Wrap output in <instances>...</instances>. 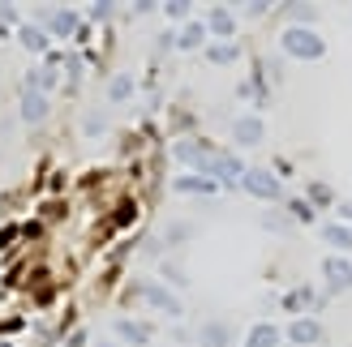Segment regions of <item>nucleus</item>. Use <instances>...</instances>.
I'll return each instance as SVG.
<instances>
[{"mask_svg":"<svg viewBox=\"0 0 352 347\" xmlns=\"http://www.w3.org/2000/svg\"><path fill=\"white\" fill-rule=\"evenodd\" d=\"M236 56H241L236 43H210V47H206V60H210V64H232Z\"/></svg>","mask_w":352,"mask_h":347,"instance_id":"20","label":"nucleus"},{"mask_svg":"<svg viewBox=\"0 0 352 347\" xmlns=\"http://www.w3.org/2000/svg\"><path fill=\"white\" fill-rule=\"evenodd\" d=\"M314 300H318V296H314L309 287H296V291H288V296H284V309H292L296 318H305L309 309H314Z\"/></svg>","mask_w":352,"mask_h":347,"instance_id":"19","label":"nucleus"},{"mask_svg":"<svg viewBox=\"0 0 352 347\" xmlns=\"http://www.w3.org/2000/svg\"><path fill=\"white\" fill-rule=\"evenodd\" d=\"M172 189H176V193H185V198H189V193H198V198H215L223 184H219L215 176H206V171H181V176L172 180Z\"/></svg>","mask_w":352,"mask_h":347,"instance_id":"7","label":"nucleus"},{"mask_svg":"<svg viewBox=\"0 0 352 347\" xmlns=\"http://www.w3.org/2000/svg\"><path fill=\"white\" fill-rule=\"evenodd\" d=\"M116 339L129 343V347H146V343H151V331H146V326H138V322H125V318H120V322H116Z\"/></svg>","mask_w":352,"mask_h":347,"instance_id":"18","label":"nucleus"},{"mask_svg":"<svg viewBox=\"0 0 352 347\" xmlns=\"http://www.w3.org/2000/svg\"><path fill=\"white\" fill-rule=\"evenodd\" d=\"M95 347H112V343H95Z\"/></svg>","mask_w":352,"mask_h":347,"instance_id":"31","label":"nucleus"},{"mask_svg":"<svg viewBox=\"0 0 352 347\" xmlns=\"http://www.w3.org/2000/svg\"><path fill=\"white\" fill-rule=\"evenodd\" d=\"M86 13H91V22H108V17L116 13V5H108V0H99V5H91Z\"/></svg>","mask_w":352,"mask_h":347,"instance_id":"26","label":"nucleus"},{"mask_svg":"<svg viewBox=\"0 0 352 347\" xmlns=\"http://www.w3.org/2000/svg\"><path fill=\"white\" fill-rule=\"evenodd\" d=\"M322 240H327L336 253H344V257L352 253V228H348V223H327V228H322Z\"/></svg>","mask_w":352,"mask_h":347,"instance_id":"17","label":"nucleus"},{"mask_svg":"<svg viewBox=\"0 0 352 347\" xmlns=\"http://www.w3.org/2000/svg\"><path fill=\"white\" fill-rule=\"evenodd\" d=\"M288 215H292L296 223H314V202H309V198H292V202H288Z\"/></svg>","mask_w":352,"mask_h":347,"instance_id":"22","label":"nucleus"},{"mask_svg":"<svg viewBox=\"0 0 352 347\" xmlns=\"http://www.w3.org/2000/svg\"><path fill=\"white\" fill-rule=\"evenodd\" d=\"M279 47H284V56H292V60H322L327 56L322 34L309 30V26H288L284 39H279Z\"/></svg>","mask_w":352,"mask_h":347,"instance_id":"1","label":"nucleus"},{"mask_svg":"<svg viewBox=\"0 0 352 347\" xmlns=\"http://www.w3.org/2000/svg\"><path fill=\"white\" fill-rule=\"evenodd\" d=\"M0 22H17V26H22V13H17V5H0Z\"/></svg>","mask_w":352,"mask_h":347,"instance_id":"27","label":"nucleus"},{"mask_svg":"<svg viewBox=\"0 0 352 347\" xmlns=\"http://www.w3.org/2000/svg\"><path fill=\"white\" fill-rule=\"evenodd\" d=\"M279 326L275 322H254L250 326V335H245V347H279Z\"/></svg>","mask_w":352,"mask_h":347,"instance_id":"16","label":"nucleus"},{"mask_svg":"<svg viewBox=\"0 0 352 347\" xmlns=\"http://www.w3.org/2000/svg\"><path fill=\"white\" fill-rule=\"evenodd\" d=\"M206 22H185L181 30H176V47H181V51H202L206 47Z\"/></svg>","mask_w":352,"mask_h":347,"instance_id":"15","label":"nucleus"},{"mask_svg":"<svg viewBox=\"0 0 352 347\" xmlns=\"http://www.w3.org/2000/svg\"><path fill=\"white\" fill-rule=\"evenodd\" d=\"M22 326H26V322H22V318H9V322H5V326H0V335H13V331H22Z\"/></svg>","mask_w":352,"mask_h":347,"instance_id":"29","label":"nucleus"},{"mask_svg":"<svg viewBox=\"0 0 352 347\" xmlns=\"http://www.w3.org/2000/svg\"><path fill=\"white\" fill-rule=\"evenodd\" d=\"M322 279L331 291H352V257H344V253L322 257Z\"/></svg>","mask_w":352,"mask_h":347,"instance_id":"6","label":"nucleus"},{"mask_svg":"<svg viewBox=\"0 0 352 347\" xmlns=\"http://www.w3.org/2000/svg\"><path fill=\"white\" fill-rule=\"evenodd\" d=\"M262 137H267V120L262 116H236L232 120V142L236 146H262Z\"/></svg>","mask_w":352,"mask_h":347,"instance_id":"9","label":"nucleus"},{"mask_svg":"<svg viewBox=\"0 0 352 347\" xmlns=\"http://www.w3.org/2000/svg\"><path fill=\"white\" fill-rule=\"evenodd\" d=\"M142 296H146L151 309H160V313H168V318H181V313H185L181 296H176L172 287H164L160 279H146V283H142Z\"/></svg>","mask_w":352,"mask_h":347,"instance_id":"4","label":"nucleus"},{"mask_svg":"<svg viewBox=\"0 0 352 347\" xmlns=\"http://www.w3.org/2000/svg\"><path fill=\"white\" fill-rule=\"evenodd\" d=\"M202 22H206L210 34H215V43H232V34H236V13H228L223 5H215V9L202 17Z\"/></svg>","mask_w":352,"mask_h":347,"instance_id":"11","label":"nucleus"},{"mask_svg":"<svg viewBox=\"0 0 352 347\" xmlns=\"http://www.w3.org/2000/svg\"><path fill=\"white\" fill-rule=\"evenodd\" d=\"M17 108H22V120H26V125H39V120L47 116V95L22 86V95H17Z\"/></svg>","mask_w":352,"mask_h":347,"instance_id":"12","label":"nucleus"},{"mask_svg":"<svg viewBox=\"0 0 352 347\" xmlns=\"http://www.w3.org/2000/svg\"><path fill=\"white\" fill-rule=\"evenodd\" d=\"M288 343H296V347H314L322 339V322L314 318V313H305V318H296V322H288Z\"/></svg>","mask_w":352,"mask_h":347,"instance_id":"10","label":"nucleus"},{"mask_svg":"<svg viewBox=\"0 0 352 347\" xmlns=\"http://www.w3.org/2000/svg\"><path fill=\"white\" fill-rule=\"evenodd\" d=\"M82 129H86V137H99V133H103V120H99V116H86Z\"/></svg>","mask_w":352,"mask_h":347,"instance_id":"28","label":"nucleus"},{"mask_svg":"<svg viewBox=\"0 0 352 347\" xmlns=\"http://www.w3.org/2000/svg\"><path fill=\"white\" fill-rule=\"evenodd\" d=\"M309 202L314 206H331V202H336V193H331L327 184H309Z\"/></svg>","mask_w":352,"mask_h":347,"instance_id":"25","label":"nucleus"},{"mask_svg":"<svg viewBox=\"0 0 352 347\" xmlns=\"http://www.w3.org/2000/svg\"><path fill=\"white\" fill-rule=\"evenodd\" d=\"M164 13L172 17V22H189V13H193V9L185 5V0H168V5H164Z\"/></svg>","mask_w":352,"mask_h":347,"instance_id":"24","label":"nucleus"},{"mask_svg":"<svg viewBox=\"0 0 352 347\" xmlns=\"http://www.w3.org/2000/svg\"><path fill=\"white\" fill-rule=\"evenodd\" d=\"M241 189L250 198H258V202H279V198H284V180H279L271 167H245Z\"/></svg>","mask_w":352,"mask_h":347,"instance_id":"2","label":"nucleus"},{"mask_svg":"<svg viewBox=\"0 0 352 347\" xmlns=\"http://www.w3.org/2000/svg\"><path fill=\"white\" fill-rule=\"evenodd\" d=\"M288 17H292V26H309L314 17H318V9L314 5H288Z\"/></svg>","mask_w":352,"mask_h":347,"instance_id":"23","label":"nucleus"},{"mask_svg":"<svg viewBox=\"0 0 352 347\" xmlns=\"http://www.w3.org/2000/svg\"><path fill=\"white\" fill-rule=\"evenodd\" d=\"M198 343L202 347H232V326L228 322H202L198 326Z\"/></svg>","mask_w":352,"mask_h":347,"instance_id":"14","label":"nucleus"},{"mask_svg":"<svg viewBox=\"0 0 352 347\" xmlns=\"http://www.w3.org/2000/svg\"><path fill=\"white\" fill-rule=\"evenodd\" d=\"M129 95H133V77H129V73H116L112 86H108V99H112V103H125Z\"/></svg>","mask_w":352,"mask_h":347,"instance_id":"21","label":"nucleus"},{"mask_svg":"<svg viewBox=\"0 0 352 347\" xmlns=\"http://www.w3.org/2000/svg\"><path fill=\"white\" fill-rule=\"evenodd\" d=\"M17 43H22L26 51H34V56H47V51H52V34L43 26H34V22H22V26H17Z\"/></svg>","mask_w":352,"mask_h":347,"instance_id":"13","label":"nucleus"},{"mask_svg":"<svg viewBox=\"0 0 352 347\" xmlns=\"http://www.w3.org/2000/svg\"><path fill=\"white\" fill-rule=\"evenodd\" d=\"M69 347H86V335H74V339H69Z\"/></svg>","mask_w":352,"mask_h":347,"instance_id":"30","label":"nucleus"},{"mask_svg":"<svg viewBox=\"0 0 352 347\" xmlns=\"http://www.w3.org/2000/svg\"><path fill=\"white\" fill-rule=\"evenodd\" d=\"M210 176H215L223 189H241V180H245V163L236 159V154H215V159H210Z\"/></svg>","mask_w":352,"mask_h":347,"instance_id":"8","label":"nucleus"},{"mask_svg":"<svg viewBox=\"0 0 352 347\" xmlns=\"http://www.w3.org/2000/svg\"><path fill=\"white\" fill-rule=\"evenodd\" d=\"M39 26L52 34V39H69V34H78L82 13H78V9H47V13L39 17Z\"/></svg>","mask_w":352,"mask_h":347,"instance_id":"5","label":"nucleus"},{"mask_svg":"<svg viewBox=\"0 0 352 347\" xmlns=\"http://www.w3.org/2000/svg\"><path fill=\"white\" fill-rule=\"evenodd\" d=\"M172 154H176V163H185V167H193V171H206L210 176V146L206 142H193V137H181V142L172 146Z\"/></svg>","mask_w":352,"mask_h":347,"instance_id":"3","label":"nucleus"}]
</instances>
